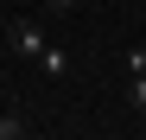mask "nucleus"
<instances>
[{"label":"nucleus","mask_w":146,"mask_h":140,"mask_svg":"<svg viewBox=\"0 0 146 140\" xmlns=\"http://www.w3.org/2000/svg\"><path fill=\"white\" fill-rule=\"evenodd\" d=\"M121 70H146V45H133V51L121 57Z\"/></svg>","instance_id":"obj_4"},{"label":"nucleus","mask_w":146,"mask_h":140,"mask_svg":"<svg viewBox=\"0 0 146 140\" xmlns=\"http://www.w3.org/2000/svg\"><path fill=\"white\" fill-rule=\"evenodd\" d=\"M26 134H32V121H26L19 108H13V115H0V140H26Z\"/></svg>","instance_id":"obj_3"},{"label":"nucleus","mask_w":146,"mask_h":140,"mask_svg":"<svg viewBox=\"0 0 146 140\" xmlns=\"http://www.w3.org/2000/svg\"><path fill=\"white\" fill-rule=\"evenodd\" d=\"M38 7H51V13H70V7H76V0H38Z\"/></svg>","instance_id":"obj_5"},{"label":"nucleus","mask_w":146,"mask_h":140,"mask_svg":"<svg viewBox=\"0 0 146 140\" xmlns=\"http://www.w3.org/2000/svg\"><path fill=\"white\" fill-rule=\"evenodd\" d=\"M127 108L146 115V70H127Z\"/></svg>","instance_id":"obj_2"},{"label":"nucleus","mask_w":146,"mask_h":140,"mask_svg":"<svg viewBox=\"0 0 146 140\" xmlns=\"http://www.w3.org/2000/svg\"><path fill=\"white\" fill-rule=\"evenodd\" d=\"M7 38H13V51H19V57H44V51H51V38H44L32 19H13V26H7Z\"/></svg>","instance_id":"obj_1"}]
</instances>
